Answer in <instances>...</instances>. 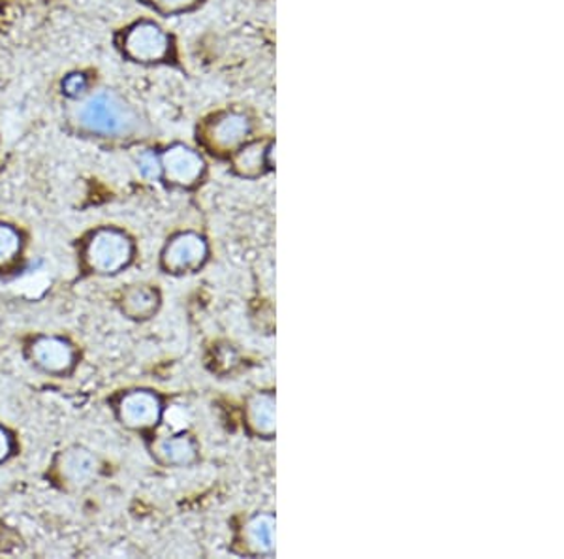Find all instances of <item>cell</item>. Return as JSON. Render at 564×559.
<instances>
[{
	"label": "cell",
	"instance_id": "obj_1",
	"mask_svg": "<svg viewBox=\"0 0 564 559\" xmlns=\"http://www.w3.org/2000/svg\"><path fill=\"white\" fill-rule=\"evenodd\" d=\"M66 121L77 135L111 142L135 140L148 132V121L140 110L113 89H93L87 97L72 103Z\"/></svg>",
	"mask_w": 564,
	"mask_h": 559
},
{
	"label": "cell",
	"instance_id": "obj_2",
	"mask_svg": "<svg viewBox=\"0 0 564 559\" xmlns=\"http://www.w3.org/2000/svg\"><path fill=\"white\" fill-rule=\"evenodd\" d=\"M117 52L129 63L141 66L161 65L174 58L172 34L153 20L132 21L113 34Z\"/></svg>",
	"mask_w": 564,
	"mask_h": 559
},
{
	"label": "cell",
	"instance_id": "obj_3",
	"mask_svg": "<svg viewBox=\"0 0 564 559\" xmlns=\"http://www.w3.org/2000/svg\"><path fill=\"white\" fill-rule=\"evenodd\" d=\"M134 258V241L116 226H98L82 244V260L95 276H117Z\"/></svg>",
	"mask_w": 564,
	"mask_h": 559
},
{
	"label": "cell",
	"instance_id": "obj_4",
	"mask_svg": "<svg viewBox=\"0 0 564 559\" xmlns=\"http://www.w3.org/2000/svg\"><path fill=\"white\" fill-rule=\"evenodd\" d=\"M250 135L249 117L239 111H218L199 129V140L213 153H236Z\"/></svg>",
	"mask_w": 564,
	"mask_h": 559
},
{
	"label": "cell",
	"instance_id": "obj_5",
	"mask_svg": "<svg viewBox=\"0 0 564 559\" xmlns=\"http://www.w3.org/2000/svg\"><path fill=\"white\" fill-rule=\"evenodd\" d=\"M53 479L68 492H82L95 483L100 473L98 458L84 447L61 450L52 463Z\"/></svg>",
	"mask_w": 564,
	"mask_h": 559
},
{
	"label": "cell",
	"instance_id": "obj_6",
	"mask_svg": "<svg viewBox=\"0 0 564 559\" xmlns=\"http://www.w3.org/2000/svg\"><path fill=\"white\" fill-rule=\"evenodd\" d=\"M26 358L40 372L55 377H66L77 364V348L61 335H36L26 345Z\"/></svg>",
	"mask_w": 564,
	"mask_h": 559
},
{
	"label": "cell",
	"instance_id": "obj_7",
	"mask_svg": "<svg viewBox=\"0 0 564 559\" xmlns=\"http://www.w3.org/2000/svg\"><path fill=\"white\" fill-rule=\"evenodd\" d=\"M116 415L129 430H148L161 420V398L149 390H130L117 399Z\"/></svg>",
	"mask_w": 564,
	"mask_h": 559
},
{
	"label": "cell",
	"instance_id": "obj_8",
	"mask_svg": "<svg viewBox=\"0 0 564 559\" xmlns=\"http://www.w3.org/2000/svg\"><path fill=\"white\" fill-rule=\"evenodd\" d=\"M206 162L202 154L183 143H175L161 154V178L175 186H193L202 180Z\"/></svg>",
	"mask_w": 564,
	"mask_h": 559
},
{
	"label": "cell",
	"instance_id": "obj_9",
	"mask_svg": "<svg viewBox=\"0 0 564 559\" xmlns=\"http://www.w3.org/2000/svg\"><path fill=\"white\" fill-rule=\"evenodd\" d=\"M206 258V244L196 234H181L172 239L164 252V266L167 270H193L204 262Z\"/></svg>",
	"mask_w": 564,
	"mask_h": 559
},
{
	"label": "cell",
	"instance_id": "obj_10",
	"mask_svg": "<svg viewBox=\"0 0 564 559\" xmlns=\"http://www.w3.org/2000/svg\"><path fill=\"white\" fill-rule=\"evenodd\" d=\"M156 303H159V298L154 290L135 284L122 292L121 311L130 319H145L156 309Z\"/></svg>",
	"mask_w": 564,
	"mask_h": 559
},
{
	"label": "cell",
	"instance_id": "obj_11",
	"mask_svg": "<svg viewBox=\"0 0 564 559\" xmlns=\"http://www.w3.org/2000/svg\"><path fill=\"white\" fill-rule=\"evenodd\" d=\"M23 252V234L18 226L0 223V270H8Z\"/></svg>",
	"mask_w": 564,
	"mask_h": 559
},
{
	"label": "cell",
	"instance_id": "obj_12",
	"mask_svg": "<svg viewBox=\"0 0 564 559\" xmlns=\"http://www.w3.org/2000/svg\"><path fill=\"white\" fill-rule=\"evenodd\" d=\"M93 84H95V79L90 76V72L72 71L61 79V93H63V97L66 100L76 103L79 98L89 95L90 90H93Z\"/></svg>",
	"mask_w": 564,
	"mask_h": 559
},
{
	"label": "cell",
	"instance_id": "obj_13",
	"mask_svg": "<svg viewBox=\"0 0 564 559\" xmlns=\"http://www.w3.org/2000/svg\"><path fill=\"white\" fill-rule=\"evenodd\" d=\"M161 15H181L196 10L204 0H141Z\"/></svg>",
	"mask_w": 564,
	"mask_h": 559
},
{
	"label": "cell",
	"instance_id": "obj_14",
	"mask_svg": "<svg viewBox=\"0 0 564 559\" xmlns=\"http://www.w3.org/2000/svg\"><path fill=\"white\" fill-rule=\"evenodd\" d=\"M159 452L166 458V462L186 463L193 460L194 447L188 439H172V441H164Z\"/></svg>",
	"mask_w": 564,
	"mask_h": 559
},
{
	"label": "cell",
	"instance_id": "obj_15",
	"mask_svg": "<svg viewBox=\"0 0 564 559\" xmlns=\"http://www.w3.org/2000/svg\"><path fill=\"white\" fill-rule=\"evenodd\" d=\"M15 450H18V443L12 431L0 424V465L7 463L15 454Z\"/></svg>",
	"mask_w": 564,
	"mask_h": 559
},
{
	"label": "cell",
	"instance_id": "obj_16",
	"mask_svg": "<svg viewBox=\"0 0 564 559\" xmlns=\"http://www.w3.org/2000/svg\"><path fill=\"white\" fill-rule=\"evenodd\" d=\"M141 174L145 178H161V157L153 153H143L140 157Z\"/></svg>",
	"mask_w": 564,
	"mask_h": 559
},
{
	"label": "cell",
	"instance_id": "obj_17",
	"mask_svg": "<svg viewBox=\"0 0 564 559\" xmlns=\"http://www.w3.org/2000/svg\"><path fill=\"white\" fill-rule=\"evenodd\" d=\"M45 2H52V0H45Z\"/></svg>",
	"mask_w": 564,
	"mask_h": 559
}]
</instances>
